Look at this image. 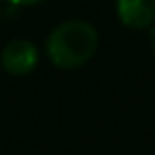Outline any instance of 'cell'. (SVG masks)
<instances>
[{
  "mask_svg": "<svg viewBox=\"0 0 155 155\" xmlns=\"http://www.w3.org/2000/svg\"><path fill=\"white\" fill-rule=\"evenodd\" d=\"M99 48V34L94 25L82 19L63 21L46 40V57L59 69H78L86 65Z\"/></svg>",
  "mask_w": 155,
  "mask_h": 155,
  "instance_id": "cell-1",
  "label": "cell"
},
{
  "mask_svg": "<svg viewBox=\"0 0 155 155\" xmlns=\"http://www.w3.org/2000/svg\"><path fill=\"white\" fill-rule=\"evenodd\" d=\"M2 69L11 76H27L38 65V48L34 42L17 38L11 40L0 54Z\"/></svg>",
  "mask_w": 155,
  "mask_h": 155,
  "instance_id": "cell-2",
  "label": "cell"
},
{
  "mask_svg": "<svg viewBox=\"0 0 155 155\" xmlns=\"http://www.w3.org/2000/svg\"><path fill=\"white\" fill-rule=\"evenodd\" d=\"M115 11L130 29H145L155 23V0H117Z\"/></svg>",
  "mask_w": 155,
  "mask_h": 155,
  "instance_id": "cell-3",
  "label": "cell"
},
{
  "mask_svg": "<svg viewBox=\"0 0 155 155\" xmlns=\"http://www.w3.org/2000/svg\"><path fill=\"white\" fill-rule=\"evenodd\" d=\"M4 2H8L13 6H34V4H40L44 0H4Z\"/></svg>",
  "mask_w": 155,
  "mask_h": 155,
  "instance_id": "cell-4",
  "label": "cell"
},
{
  "mask_svg": "<svg viewBox=\"0 0 155 155\" xmlns=\"http://www.w3.org/2000/svg\"><path fill=\"white\" fill-rule=\"evenodd\" d=\"M149 40H151V46L155 48V25L151 27V31H149Z\"/></svg>",
  "mask_w": 155,
  "mask_h": 155,
  "instance_id": "cell-5",
  "label": "cell"
}]
</instances>
